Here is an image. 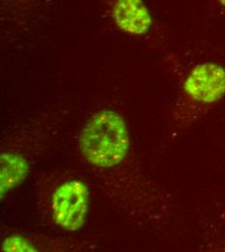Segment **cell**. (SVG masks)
<instances>
[{
    "label": "cell",
    "instance_id": "6da1fadb",
    "mask_svg": "<svg viewBox=\"0 0 225 252\" xmlns=\"http://www.w3.org/2000/svg\"><path fill=\"white\" fill-rule=\"evenodd\" d=\"M79 146L90 163L102 168L116 166L125 159L129 151L126 123L117 113L102 111L82 130Z\"/></svg>",
    "mask_w": 225,
    "mask_h": 252
},
{
    "label": "cell",
    "instance_id": "7a4b0ae2",
    "mask_svg": "<svg viewBox=\"0 0 225 252\" xmlns=\"http://www.w3.org/2000/svg\"><path fill=\"white\" fill-rule=\"evenodd\" d=\"M189 110L209 107L225 96V69L214 63H202L193 67L183 86Z\"/></svg>",
    "mask_w": 225,
    "mask_h": 252
},
{
    "label": "cell",
    "instance_id": "3957f363",
    "mask_svg": "<svg viewBox=\"0 0 225 252\" xmlns=\"http://www.w3.org/2000/svg\"><path fill=\"white\" fill-rule=\"evenodd\" d=\"M89 193L84 184L71 181L60 187L53 196V212L57 223L69 231L80 229L88 211Z\"/></svg>",
    "mask_w": 225,
    "mask_h": 252
},
{
    "label": "cell",
    "instance_id": "277c9868",
    "mask_svg": "<svg viewBox=\"0 0 225 252\" xmlns=\"http://www.w3.org/2000/svg\"><path fill=\"white\" fill-rule=\"evenodd\" d=\"M113 18L123 32L142 35L152 27V15L143 0H117Z\"/></svg>",
    "mask_w": 225,
    "mask_h": 252
},
{
    "label": "cell",
    "instance_id": "5b68a950",
    "mask_svg": "<svg viewBox=\"0 0 225 252\" xmlns=\"http://www.w3.org/2000/svg\"><path fill=\"white\" fill-rule=\"evenodd\" d=\"M4 168L7 170L2 171V187L8 186L10 180H12V182L18 181L22 178V173L26 171L25 164L21 163L19 159L13 158H11V162H9Z\"/></svg>",
    "mask_w": 225,
    "mask_h": 252
},
{
    "label": "cell",
    "instance_id": "8992f818",
    "mask_svg": "<svg viewBox=\"0 0 225 252\" xmlns=\"http://www.w3.org/2000/svg\"><path fill=\"white\" fill-rule=\"evenodd\" d=\"M5 251H13V252H27L30 251L27 243L20 238H11L6 241L4 245Z\"/></svg>",
    "mask_w": 225,
    "mask_h": 252
},
{
    "label": "cell",
    "instance_id": "52a82bcc",
    "mask_svg": "<svg viewBox=\"0 0 225 252\" xmlns=\"http://www.w3.org/2000/svg\"><path fill=\"white\" fill-rule=\"evenodd\" d=\"M218 1H219L220 5L225 10V0H218Z\"/></svg>",
    "mask_w": 225,
    "mask_h": 252
}]
</instances>
